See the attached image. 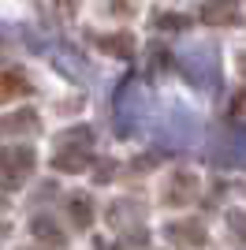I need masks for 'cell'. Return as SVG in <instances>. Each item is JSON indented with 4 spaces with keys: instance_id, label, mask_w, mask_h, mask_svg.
<instances>
[{
    "instance_id": "6da1fadb",
    "label": "cell",
    "mask_w": 246,
    "mask_h": 250,
    "mask_svg": "<svg viewBox=\"0 0 246 250\" xmlns=\"http://www.w3.org/2000/svg\"><path fill=\"white\" fill-rule=\"evenodd\" d=\"M34 172V149L30 146H4L0 149V187L15 190Z\"/></svg>"
},
{
    "instance_id": "7a4b0ae2",
    "label": "cell",
    "mask_w": 246,
    "mask_h": 250,
    "mask_svg": "<svg viewBox=\"0 0 246 250\" xmlns=\"http://www.w3.org/2000/svg\"><path fill=\"white\" fill-rule=\"evenodd\" d=\"M198 187H202V179H198L190 168H179V172H172L168 187H164V202H168V206H186V202L198 198Z\"/></svg>"
},
{
    "instance_id": "3957f363",
    "label": "cell",
    "mask_w": 246,
    "mask_h": 250,
    "mask_svg": "<svg viewBox=\"0 0 246 250\" xmlns=\"http://www.w3.org/2000/svg\"><path fill=\"white\" fill-rule=\"evenodd\" d=\"M30 90V83H26V75L19 71V67H8V71H0V104L11 101V97H22Z\"/></svg>"
},
{
    "instance_id": "277c9868",
    "label": "cell",
    "mask_w": 246,
    "mask_h": 250,
    "mask_svg": "<svg viewBox=\"0 0 246 250\" xmlns=\"http://www.w3.org/2000/svg\"><path fill=\"white\" fill-rule=\"evenodd\" d=\"M67 213H71L75 228H90V220H93V202L86 198V194H71V198H67Z\"/></svg>"
},
{
    "instance_id": "5b68a950",
    "label": "cell",
    "mask_w": 246,
    "mask_h": 250,
    "mask_svg": "<svg viewBox=\"0 0 246 250\" xmlns=\"http://www.w3.org/2000/svg\"><path fill=\"white\" fill-rule=\"evenodd\" d=\"M172 239L175 243H186V247H202L205 231H202L198 220H183V224H172Z\"/></svg>"
},
{
    "instance_id": "8992f818",
    "label": "cell",
    "mask_w": 246,
    "mask_h": 250,
    "mask_svg": "<svg viewBox=\"0 0 246 250\" xmlns=\"http://www.w3.org/2000/svg\"><path fill=\"white\" fill-rule=\"evenodd\" d=\"M86 165H90L86 149H56V168L60 172H82Z\"/></svg>"
},
{
    "instance_id": "52a82bcc",
    "label": "cell",
    "mask_w": 246,
    "mask_h": 250,
    "mask_svg": "<svg viewBox=\"0 0 246 250\" xmlns=\"http://www.w3.org/2000/svg\"><path fill=\"white\" fill-rule=\"evenodd\" d=\"M38 127V116L26 108L19 116H8V120H0V135H15V131H34Z\"/></svg>"
},
{
    "instance_id": "ba28073f",
    "label": "cell",
    "mask_w": 246,
    "mask_h": 250,
    "mask_svg": "<svg viewBox=\"0 0 246 250\" xmlns=\"http://www.w3.org/2000/svg\"><path fill=\"white\" fill-rule=\"evenodd\" d=\"M97 42L112 52V56H131V49H134V38H131V34H112V38H97Z\"/></svg>"
},
{
    "instance_id": "9c48e42d",
    "label": "cell",
    "mask_w": 246,
    "mask_h": 250,
    "mask_svg": "<svg viewBox=\"0 0 246 250\" xmlns=\"http://www.w3.org/2000/svg\"><path fill=\"white\" fill-rule=\"evenodd\" d=\"M227 224H231V235H235L239 243H246V213L243 209H231V213H227Z\"/></svg>"
},
{
    "instance_id": "30bf717a",
    "label": "cell",
    "mask_w": 246,
    "mask_h": 250,
    "mask_svg": "<svg viewBox=\"0 0 246 250\" xmlns=\"http://www.w3.org/2000/svg\"><path fill=\"white\" fill-rule=\"evenodd\" d=\"M56 228V224H52V220H34V235H38V239H45V243H60V231H52Z\"/></svg>"
},
{
    "instance_id": "8fae6325",
    "label": "cell",
    "mask_w": 246,
    "mask_h": 250,
    "mask_svg": "<svg viewBox=\"0 0 246 250\" xmlns=\"http://www.w3.org/2000/svg\"><path fill=\"white\" fill-rule=\"evenodd\" d=\"M239 67H243V75H246V56H239Z\"/></svg>"
}]
</instances>
